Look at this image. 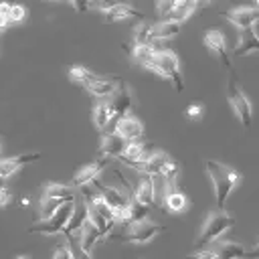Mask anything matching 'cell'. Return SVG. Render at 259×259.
Returning a JSON list of instances; mask_svg holds the SVG:
<instances>
[{
	"instance_id": "obj_1",
	"label": "cell",
	"mask_w": 259,
	"mask_h": 259,
	"mask_svg": "<svg viewBox=\"0 0 259 259\" xmlns=\"http://www.w3.org/2000/svg\"><path fill=\"white\" fill-rule=\"evenodd\" d=\"M204 168H206V174H208V178L212 182V188H214L217 210H223L225 204H227L229 194L239 184V174L231 166H227L223 162H217V160H206L204 162Z\"/></svg>"
},
{
	"instance_id": "obj_2",
	"label": "cell",
	"mask_w": 259,
	"mask_h": 259,
	"mask_svg": "<svg viewBox=\"0 0 259 259\" xmlns=\"http://www.w3.org/2000/svg\"><path fill=\"white\" fill-rule=\"evenodd\" d=\"M69 77L71 81L83 85L91 95L95 97H101V99H107L113 95V91L117 89V83L109 77H101L97 73H93L91 69H87L85 65H73L69 69Z\"/></svg>"
},
{
	"instance_id": "obj_3",
	"label": "cell",
	"mask_w": 259,
	"mask_h": 259,
	"mask_svg": "<svg viewBox=\"0 0 259 259\" xmlns=\"http://www.w3.org/2000/svg\"><path fill=\"white\" fill-rule=\"evenodd\" d=\"M235 225V219L225 212V210H212L204 223L200 225V231L194 239V253L196 251H204V247H208L210 243H214L225 231H229Z\"/></svg>"
},
{
	"instance_id": "obj_4",
	"label": "cell",
	"mask_w": 259,
	"mask_h": 259,
	"mask_svg": "<svg viewBox=\"0 0 259 259\" xmlns=\"http://www.w3.org/2000/svg\"><path fill=\"white\" fill-rule=\"evenodd\" d=\"M144 69L154 71L158 77L170 79L174 89H178V91L184 89V79H182V73H180V61L170 49H156L154 47V57L150 59V63Z\"/></svg>"
},
{
	"instance_id": "obj_5",
	"label": "cell",
	"mask_w": 259,
	"mask_h": 259,
	"mask_svg": "<svg viewBox=\"0 0 259 259\" xmlns=\"http://www.w3.org/2000/svg\"><path fill=\"white\" fill-rule=\"evenodd\" d=\"M127 166L138 170L140 174H146V176H164L168 180H176V176H178V166L164 152H152L144 160L127 164Z\"/></svg>"
},
{
	"instance_id": "obj_6",
	"label": "cell",
	"mask_w": 259,
	"mask_h": 259,
	"mask_svg": "<svg viewBox=\"0 0 259 259\" xmlns=\"http://www.w3.org/2000/svg\"><path fill=\"white\" fill-rule=\"evenodd\" d=\"M75 200H77V198H75ZM75 200L65 202L53 217L34 223V225L28 229V233H38V235H57V233H63V231L67 229V225H69L73 212H75Z\"/></svg>"
},
{
	"instance_id": "obj_7",
	"label": "cell",
	"mask_w": 259,
	"mask_h": 259,
	"mask_svg": "<svg viewBox=\"0 0 259 259\" xmlns=\"http://www.w3.org/2000/svg\"><path fill=\"white\" fill-rule=\"evenodd\" d=\"M227 95H229V103H231L233 111L237 113V117L241 119L243 127H251V123H253V107H251V101L247 99V95L239 89L235 73H231V79H229V85H227Z\"/></svg>"
},
{
	"instance_id": "obj_8",
	"label": "cell",
	"mask_w": 259,
	"mask_h": 259,
	"mask_svg": "<svg viewBox=\"0 0 259 259\" xmlns=\"http://www.w3.org/2000/svg\"><path fill=\"white\" fill-rule=\"evenodd\" d=\"M160 235V227L150 221V219H144V221H136V223H127L125 225V231L117 237L119 241H127V243H150L154 237Z\"/></svg>"
},
{
	"instance_id": "obj_9",
	"label": "cell",
	"mask_w": 259,
	"mask_h": 259,
	"mask_svg": "<svg viewBox=\"0 0 259 259\" xmlns=\"http://www.w3.org/2000/svg\"><path fill=\"white\" fill-rule=\"evenodd\" d=\"M202 40H204V47L210 51V55H214L223 63L225 69H231V57L227 53V42H225L223 32L219 28H210V30L204 32V38Z\"/></svg>"
},
{
	"instance_id": "obj_10",
	"label": "cell",
	"mask_w": 259,
	"mask_h": 259,
	"mask_svg": "<svg viewBox=\"0 0 259 259\" xmlns=\"http://www.w3.org/2000/svg\"><path fill=\"white\" fill-rule=\"evenodd\" d=\"M105 166H107V160H103V158L97 160V162H91V164L81 166V168L73 174L71 186H75V188H85V186L93 184V182L99 178V174L105 170Z\"/></svg>"
},
{
	"instance_id": "obj_11",
	"label": "cell",
	"mask_w": 259,
	"mask_h": 259,
	"mask_svg": "<svg viewBox=\"0 0 259 259\" xmlns=\"http://www.w3.org/2000/svg\"><path fill=\"white\" fill-rule=\"evenodd\" d=\"M107 103H109V109H111L113 117L119 119V117L127 115V111L132 109V93H130V89L119 81L117 89L113 91V95L107 97Z\"/></svg>"
},
{
	"instance_id": "obj_12",
	"label": "cell",
	"mask_w": 259,
	"mask_h": 259,
	"mask_svg": "<svg viewBox=\"0 0 259 259\" xmlns=\"http://www.w3.org/2000/svg\"><path fill=\"white\" fill-rule=\"evenodd\" d=\"M225 16L239 30H247V28H255V24L259 20V10H255L253 6H239L235 10H229Z\"/></svg>"
},
{
	"instance_id": "obj_13",
	"label": "cell",
	"mask_w": 259,
	"mask_h": 259,
	"mask_svg": "<svg viewBox=\"0 0 259 259\" xmlns=\"http://www.w3.org/2000/svg\"><path fill=\"white\" fill-rule=\"evenodd\" d=\"M115 134L117 136H121L127 144L130 142H138L142 136H144V125H142V121L138 119V117H134V115H123V117H119L117 119V123H115Z\"/></svg>"
},
{
	"instance_id": "obj_14",
	"label": "cell",
	"mask_w": 259,
	"mask_h": 259,
	"mask_svg": "<svg viewBox=\"0 0 259 259\" xmlns=\"http://www.w3.org/2000/svg\"><path fill=\"white\" fill-rule=\"evenodd\" d=\"M38 158H40L38 152L20 154V156H14V158H2V160H0V176L6 180V178H10L12 174H16L24 164L34 162V160H38Z\"/></svg>"
},
{
	"instance_id": "obj_15",
	"label": "cell",
	"mask_w": 259,
	"mask_h": 259,
	"mask_svg": "<svg viewBox=\"0 0 259 259\" xmlns=\"http://www.w3.org/2000/svg\"><path fill=\"white\" fill-rule=\"evenodd\" d=\"M134 200L140 202V204H144V206H148V208L156 204L154 180H152V176L142 174V178H140V182H138V186H136V190H134Z\"/></svg>"
},
{
	"instance_id": "obj_16",
	"label": "cell",
	"mask_w": 259,
	"mask_h": 259,
	"mask_svg": "<svg viewBox=\"0 0 259 259\" xmlns=\"http://www.w3.org/2000/svg\"><path fill=\"white\" fill-rule=\"evenodd\" d=\"M237 57H247L253 53H259V34L255 32V28H247L241 30V38L233 51Z\"/></svg>"
},
{
	"instance_id": "obj_17",
	"label": "cell",
	"mask_w": 259,
	"mask_h": 259,
	"mask_svg": "<svg viewBox=\"0 0 259 259\" xmlns=\"http://www.w3.org/2000/svg\"><path fill=\"white\" fill-rule=\"evenodd\" d=\"M212 253L217 259H247V249L235 241H221Z\"/></svg>"
},
{
	"instance_id": "obj_18",
	"label": "cell",
	"mask_w": 259,
	"mask_h": 259,
	"mask_svg": "<svg viewBox=\"0 0 259 259\" xmlns=\"http://www.w3.org/2000/svg\"><path fill=\"white\" fill-rule=\"evenodd\" d=\"M125 146H127V142L121 138V136H117V134H105L103 138H101V154L103 156H109V158H117L123 150H125Z\"/></svg>"
},
{
	"instance_id": "obj_19",
	"label": "cell",
	"mask_w": 259,
	"mask_h": 259,
	"mask_svg": "<svg viewBox=\"0 0 259 259\" xmlns=\"http://www.w3.org/2000/svg\"><path fill=\"white\" fill-rule=\"evenodd\" d=\"M164 206L170 210V212H184L188 208V198L182 190H178L176 184L170 186V190L166 192L164 196Z\"/></svg>"
},
{
	"instance_id": "obj_20",
	"label": "cell",
	"mask_w": 259,
	"mask_h": 259,
	"mask_svg": "<svg viewBox=\"0 0 259 259\" xmlns=\"http://www.w3.org/2000/svg\"><path fill=\"white\" fill-rule=\"evenodd\" d=\"M113 119H117V117H113V113H111V109H109L107 99L97 101V103H95V107H93V123H95V127L103 134V132H105V127H107Z\"/></svg>"
},
{
	"instance_id": "obj_21",
	"label": "cell",
	"mask_w": 259,
	"mask_h": 259,
	"mask_svg": "<svg viewBox=\"0 0 259 259\" xmlns=\"http://www.w3.org/2000/svg\"><path fill=\"white\" fill-rule=\"evenodd\" d=\"M144 14L140 10H136L130 4H113L107 12H105V22H117V20H125V18H142Z\"/></svg>"
},
{
	"instance_id": "obj_22",
	"label": "cell",
	"mask_w": 259,
	"mask_h": 259,
	"mask_svg": "<svg viewBox=\"0 0 259 259\" xmlns=\"http://www.w3.org/2000/svg\"><path fill=\"white\" fill-rule=\"evenodd\" d=\"M156 36H154V24L144 20L138 24L134 32V47H154Z\"/></svg>"
},
{
	"instance_id": "obj_23",
	"label": "cell",
	"mask_w": 259,
	"mask_h": 259,
	"mask_svg": "<svg viewBox=\"0 0 259 259\" xmlns=\"http://www.w3.org/2000/svg\"><path fill=\"white\" fill-rule=\"evenodd\" d=\"M42 196H47V198H61V200H75V198H77L73 186L59 184V182H49V184H45Z\"/></svg>"
},
{
	"instance_id": "obj_24",
	"label": "cell",
	"mask_w": 259,
	"mask_h": 259,
	"mask_svg": "<svg viewBox=\"0 0 259 259\" xmlns=\"http://www.w3.org/2000/svg\"><path fill=\"white\" fill-rule=\"evenodd\" d=\"M198 8H200V4H198V2H174L172 14L168 16V20L182 24V22H184L186 18H190Z\"/></svg>"
},
{
	"instance_id": "obj_25",
	"label": "cell",
	"mask_w": 259,
	"mask_h": 259,
	"mask_svg": "<svg viewBox=\"0 0 259 259\" xmlns=\"http://www.w3.org/2000/svg\"><path fill=\"white\" fill-rule=\"evenodd\" d=\"M144 152H146V144H142V142H130L125 146V150L115 160H119V162H123L127 166V164H134V162L144 160Z\"/></svg>"
},
{
	"instance_id": "obj_26",
	"label": "cell",
	"mask_w": 259,
	"mask_h": 259,
	"mask_svg": "<svg viewBox=\"0 0 259 259\" xmlns=\"http://www.w3.org/2000/svg\"><path fill=\"white\" fill-rule=\"evenodd\" d=\"M79 233V241H81V247L87 251V253H91V249H93V245L101 239V235H99V231L89 223V221H85V225L77 231Z\"/></svg>"
},
{
	"instance_id": "obj_27",
	"label": "cell",
	"mask_w": 259,
	"mask_h": 259,
	"mask_svg": "<svg viewBox=\"0 0 259 259\" xmlns=\"http://www.w3.org/2000/svg\"><path fill=\"white\" fill-rule=\"evenodd\" d=\"M180 32V24L178 22H172V20H162L158 24H154V36L156 40H166V38H172Z\"/></svg>"
},
{
	"instance_id": "obj_28",
	"label": "cell",
	"mask_w": 259,
	"mask_h": 259,
	"mask_svg": "<svg viewBox=\"0 0 259 259\" xmlns=\"http://www.w3.org/2000/svg\"><path fill=\"white\" fill-rule=\"evenodd\" d=\"M65 237H67V247H69L73 259H93L91 253H87V251L81 247L79 233H71V235H65Z\"/></svg>"
},
{
	"instance_id": "obj_29",
	"label": "cell",
	"mask_w": 259,
	"mask_h": 259,
	"mask_svg": "<svg viewBox=\"0 0 259 259\" xmlns=\"http://www.w3.org/2000/svg\"><path fill=\"white\" fill-rule=\"evenodd\" d=\"M132 57L136 59V63H140L142 67H146L150 63V59L154 57V47H134Z\"/></svg>"
},
{
	"instance_id": "obj_30",
	"label": "cell",
	"mask_w": 259,
	"mask_h": 259,
	"mask_svg": "<svg viewBox=\"0 0 259 259\" xmlns=\"http://www.w3.org/2000/svg\"><path fill=\"white\" fill-rule=\"evenodd\" d=\"M24 16H26V8L24 6H20V4H12L10 6V14H8V26L10 24H18V22H22L24 20Z\"/></svg>"
},
{
	"instance_id": "obj_31",
	"label": "cell",
	"mask_w": 259,
	"mask_h": 259,
	"mask_svg": "<svg viewBox=\"0 0 259 259\" xmlns=\"http://www.w3.org/2000/svg\"><path fill=\"white\" fill-rule=\"evenodd\" d=\"M202 113H204V105H200V103H192V105L186 107V117H188L190 121L202 119Z\"/></svg>"
},
{
	"instance_id": "obj_32",
	"label": "cell",
	"mask_w": 259,
	"mask_h": 259,
	"mask_svg": "<svg viewBox=\"0 0 259 259\" xmlns=\"http://www.w3.org/2000/svg\"><path fill=\"white\" fill-rule=\"evenodd\" d=\"M51 259H73V257H71V251H69V247H67V243L57 245L55 251H53V257H51Z\"/></svg>"
},
{
	"instance_id": "obj_33",
	"label": "cell",
	"mask_w": 259,
	"mask_h": 259,
	"mask_svg": "<svg viewBox=\"0 0 259 259\" xmlns=\"http://www.w3.org/2000/svg\"><path fill=\"white\" fill-rule=\"evenodd\" d=\"M172 8H174V2H166V0H162V2L156 4V10H158L160 16H164V20H168V16L172 14Z\"/></svg>"
},
{
	"instance_id": "obj_34",
	"label": "cell",
	"mask_w": 259,
	"mask_h": 259,
	"mask_svg": "<svg viewBox=\"0 0 259 259\" xmlns=\"http://www.w3.org/2000/svg\"><path fill=\"white\" fill-rule=\"evenodd\" d=\"M186 259H217L212 249H204V251H196L194 255H188Z\"/></svg>"
},
{
	"instance_id": "obj_35",
	"label": "cell",
	"mask_w": 259,
	"mask_h": 259,
	"mask_svg": "<svg viewBox=\"0 0 259 259\" xmlns=\"http://www.w3.org/2000/svg\"><path fill=\"white\" fill-rule=\"evenodd\" d=\"M8 202H10V190L6 186H2L0 188V208H4Z\"/></svg>"
},
{
	"instance_id": "obj_36",
	"label": "cell",
	"mask_w": 259,
	"mask_h": 259,
	"mask_svg": "<svg viewBox=\"0 0 259 259\" xmlns=\"http://www.w3.org/2000/svg\"><path fill=\"white\" fill-rule=\"evenodd\" d=\"M71 6H73L75 10H79V12H85V10H91V8H95V2H81V4H79V2H73Z\"/></svg>"
},
{
	"instance_id": "obj_37",
	"label": "cell",
	"mask_w": 259,
	"mask_h": 259,
	"mask_svg": "<svg viewBox=\"0 0 259 259\" xmlns=\"http://www.w3.org/2000/svg\"><path fill=\"white\" fill-rule=\"evenodd\" d=\"M247 259H259V243L251 251H247Z\"/></svg>"
},
{
	"instance_id": "obj_38",
	"label": "cell",
	"mask_w": 259,
	"mask_h": 259,
	"mask_svg": "<svg viewBox=\"0 0 259 259\" xmlns=\"http://www.w3.org/2000/svg\"><path fill=\"white\" fill-rule=\"evenodd\" d=\"M253 8H255V10H259V2H255V4H253Z\"/></svg>"
},
{
	"instance_id": "obj_39",
	"label": "cell",
	"mask_w": 259,
	"mask_h": 259,
	"mask_svg": "<svg viewBox=\"0 0 259 259\" xmlns=\"http://www.w3.org/2000/svg\"><path fill=\"white\" fill-rule=\"evenodd\" d=\"M2 186H4V178L0 176V188H2Z\"/></svg>"
},
{
	"instance_id": "obj_40",
	"label": "cell",
	"mask_w": 259,
	"mask_h": 259,
	"mask_svg": "<svg viewBox=\"0 0 259 259\" xmlns=\"http://www.w3.org/2000/svg\"><path fill=\"white\" fill-rule=\"evenodd\" d=\"M16 259H28V257H24V255H18V257H16Z\"/></svg>"
}]
</instances>
